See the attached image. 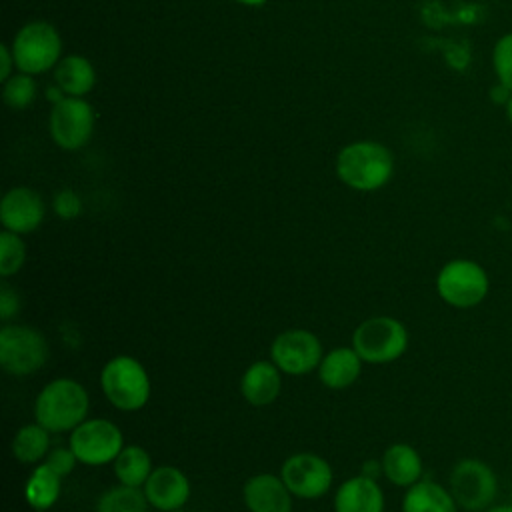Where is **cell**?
Returning <instances> with one entry per match:
<instances>
[{"mask_svg":"<svg viewBox=\"0 0 512 512\" xmlns=\"http://www.w3.org/2000/svg\"><path fill=\"white\" fill-rule=\"evenodd\" d=\"M86 388L72 378H54L42 386L34 400V418L52 434L72 432L88 416Z\"/></svg>","mask_w":512,"mask_h":512,"instance_id":"1","label":"cell"},{"mask_svg":"<svg viewBox=\"0 0 512 512\" xmlns=\"http://www.w3.org/2000/svg\"><path fill=\"white\" fill-rule=\"evenodd\" d=\"M394 172L392 152L372 140H360L344 146L336 158L338 178L352 190L374 192L388 184Z\"/></svg>","mask_w":512,"mask_h":512,"instance_id":"2","label":"cell"},{"mask_svg":"<svg viewBox=\"0 0 512 512\" xmlns=\"http://www.w3.org/2000/svg\"><path fill=\"white\" fill-rule=\"evenodd\" d=\"M100 388L106 400L122 412H136L144 408L152 392L144 364L128 354L112 356L102 366Z\"/></svg>","mask_w":512,"mask_h":512,"instance_id":"3","label":"cell"},{"mask_svg":"<svg viewBox=\"0 0 512 512\" xmlns=\"http://www.w3.org/2000/svg\"><path fill=\"white\" fill-rule=\"evenodd\" d=\"M408 340V330L398 318L372 316L356 326L352 348L366 364H390L404 356Z\"/></svg>","mask_w":512,"mask_h":512,"instance_id":"4","label":"cell"},{"mask_svg":"<svg viewBox=\"0 0 512 512\" xmlns=\"http://www.w3.org/2000/svg\"><path fill=\"white\" fill-rule=\"evenodd\" d=\"M488 290L486 270L470 258L448 260L436 276V292L452 308H474L488 296Z\"/></svg>","mask_w":512,"mask_h":512,"instance_id":"5","label":"cell"},{"mask_svg":"<svg viewBox=\"0 0 512 512\" xmlns=\"http://www.w3.org/2000/svg\"><path fill=\"white\" fill-rule=\"evenodd\" d=\"M48 340L26 324H4L0 328V366L12 376L38 372L48 360Z\"/></svg>","mask_w":512,"mask_h":512,"instance_id":"6","label":"cell"},{"mask_svg":"<svg viewBox=\"0 0 512 512\" xmlns=\"http://www.w3.org/2000/svg\"><path fill=\"white\" fill-rule=\"evenodd\" d=\"M448 490L458 508H464L466 512H484L496 500L498 480L486 462L478 458H464L452 468Z\"/></svg>","mask_w":512,"mask_h":512,"instance_id":"7","label":"cell"},{"mask_svg":"<svg viewBox=\"0 0 512 512\" xmlns=\"http://www.w3.org/2000/svg\"><path fill=\"white\" fill-rule=\"evenodd\" d=\"M62 40L48 22H28L12 42L16 68L24 74H42L60 62Z\"/></svg>","mask_w":512,"mask_h":512,"instance_id":"8","label":"cell"},{"mask_svg":"<svg viewBox=\"0 0 512 512\" xmlns=\"http://www.w3.org/2000/svg\"><path fill=\"white\" fill-rule=\"evenodd\" d=\"M68 446L80 464L104 466L116 460L124 448L122 430L108 418H86L70 432Z\"/></svg>","mask_w":512,"mask_h":512,"instance_id":"9","label":"cell"},{"mask_svg":"<svg viewBox=\"0 0 512 512\" xmlns=\"http://www.w3.org/2000/svg\"><path fill=\"white\" fill-rule=\"evenodd\" d=\"M322 358L320 338L306 328L284 330L270 344V360L288 376H304L318 370Z\"/></svg>","mask_w":512,"mask_h":512,"instance_id":"10","label":"cell"},{"mask_svg":"<svg viewBox=\"0 0 512 512\" xmlns=\"http://www.w3.org/2000/svg\"><path fill=\"white\" fill-rule=\"evenodd\" d=\"M280 478L302 500H314L324 496L334 482L332 466L326 458L314 452H296L288 456L280 466Z\"/></svg>","mask_w":512,"mask_h":512,"instance_id":"11","label":"cell"},{"mask_svg":"<svg viewBox=\"0 0 512 512\" xmlns=\"http://www.w3.org/2000/svg\"><path fill=\"white\" fill-rule=\"evenodd\" d=\"M94 120L96 114L86 100L78 96L62 98L50 112V136L60 148L78 150L90 140Z\"/></svg>","mask_w":512,"mask_h":512,"instance_id":"12","label":"cell"},{"mask_svg":"<svg viewBox=\"0 0 512 512\" xmlns=\"http://www.w3.org/2000/svg\"><path fill=\"white\" fill-rule=\"evenodd\" d=\"M46 214V206L42 196L26 186L10 188L0 202V222L4 230L16 234H30L34 232Z\"/></svg>","mask_w":512,"mask_h":512,"instance_id":"13","label":"cell"},{"mask_svg":"<svg viewBox=\"0 0 512 512\" xmlns=\"http://www.w3.org/2000/svg\"><path fill=\"white\" fill-rule=\"evenodd\" d=\"M142 488L150 506L162 512L184 508L192 492L188 476L180 468L168 464L154 468Z\"/></svg>","mask_w":512,"mask_h":512,"instance_id":"14","label":"cell"},{"mask_svg":"<svg viewBox=\"0 0 512 512\" xmlns=\"http://www.w3.org/2000/svg\"><path fill=\"white\" fill-rule=\"evenodd\" d=\"M248 512H292V492L280 476L270 472L254 474L242 488Z\"/></svg>","mask_w":512,"mask_h":512,"instance_id":"15","label":"cell"},{"mask_svg":"<svg viewBox=\"0 0 512 512\" xmlns=\"http://www.w3.org/2000/svg\"><path fill=\"white\" fill-rule=\"evenodd\" d=\"M282 390V370L272 360L252 362L240 378V394L256 408L272 404Z\"/></svg>","mask_w":512,"mask_h":512,"instance_id":"16","label":"cell"},{"mask_svg":"<svg viewBox=\"0 0 512 512\" xmlns=\"http://www.w3.org/2000/svg\"><path fill=\"white\" fill-rule=\"evenodd\" d=\"M334 512H384V492L378 480L364 474L344 480L334 494Z\"/></svg>","mask_w":512,"mask_h":512,"instance_id":"17","label":"cell"},{"mask_svg":"<svg viewBox=\"0 0 512 512\" xmlns=\"http://www.w3.org/2000/svg\"><path fill=\"white\" fill-rule=\"evenodd\" d=\"M362 364L364 360L352 346H340L324 354L318 366V378L330 390H344L360 378Z\"/></svg>","mask_w":512,"mask_h":512,"instance_id":"18","label":"cell"},{"mask_svg":"<svg viewBox=\"0 0 512 512\" xmlns=\"http://www.w3.org/2000/svg\"><path fill=\"white\" fill-rule=\"evenodd\" d=\"M382 474L384 478L400 488H410L422 480V458L418 450L406 442L390 444L382 454Z\"/></svg>","mask_w":512,"mask_h":512,"instance_id":"19","label":"cell"},{"mask_svg":"<svg viewBox=\"0 0 512 512\" xmlns=\"http://www.w3.org/2000/svg\"><path fill=\"white\" fill-rule=\"evenodd\" d=\"M458 504L448 488L434 480H418L402 498V512H456Z\"/></svg>","mask_w":512,"mask_h":512,"instance_id":"20","label":"cell"},{"mask_svg":"<svg viewBox=\"0 0 512 512\" xmlns=\"http://www.w3.org/2000/svg\"><path fill=\"white\" fill-rule=\"evenodd\" d=\"M62 492V476L56 474L46 462L36 464V468L30 472L26 486H24V496L30 508L44 512L52 508Z\"/></svg>","mask_w":512,"mask_h":512,"instance_id":"21","label":"cell"},{"mask_svg":"<svg viewBox=\"0 0 512 512\" xmlns=\"http://www.w3.org/2000/svg\"><path fill=\"white\" fill-rule=\"evenodd\" d=\"M54 78H56V84L64 90V94L78 96V98L88 94L96 84V72L92 62L78 54L62 58L56 64Z\"/></svg>","mask_w":512,"mask_h":512,"instance_id":"22","label":"cell"},{"mask_svg":"<svg viewBox=\"0 0 512 512\" xmlns=\"http://www.w3.org/2000/svg\"><path fill=\"white\" fill-rule=\"evenodd\" d=\"M50 430L42 424H24L12 438V454L22 464H40L50 452Z\"/></svg>","mask_w":512,"mask_h":512,"instance_id":"23","label":"cell"},{"mask_svg":"<svg viewBox=\"0 0 512 512\" xmlns=\"http://www.w3.org/2000/svg\"><path fill=\"white\" fill-rule=\"evenodd\" d=\"M112 466L118 482L134 488H142L154 470L150 454L138 444L124 446Z\"/></svg>","mask_w":512,"mask_h":512,"instance_id":"24","label":"cell"},{"mask_svg":"<svg viewBox=\"0 0 512 512\" xmlns=\"http://www.w3.org/2000/svg\"><path fill=\"white\" fill-rule=\"evenodd\" d=\"M148 504L144 490L118 484L100 494L96 512H148Z\"/></svg>","mask_w":512,"mask_h":512,"instance_id":"25","label":"cell"},{"mask_svg":"<svg viewBox=\"0 0 512 512\" xmlns=\"http://www.w3.org/2000/svg\"><path fill=\"white\" fill-rule=\"evenodd\" d=\"M26 262V244L20 234L2 230L0 232V276L8 278L22 270Z\"/></svg>","mask_w":512,"mask_h":512,"instance_id":"26","label":"cell"},{"mask_svg":"<svg viewBox=\"0 0 512 512\" xmlns=\"http://www.w3.org/2000/svg\"><path fill=\"white\" fill-rule=\"evenodd\" d=\"M34 96H36V84L30 78V74H16L4 82L2 98L14 110H22L30 106L34 102Z\"/></svg>","mask_w":512,"mask_h":512,"instance_id":"27","label":"cell"},{"mask_svg":"<svg viewBox=\"0 0 512 512\" xmlns=\"http://www.w3.org/2000/svg\"><path fill=\"white\" fill-rule=\"evenodd\" d=\"M492 68L496 80L512 90V32L500 36L492 48Z\"/></svg>","mask_w":512,"mask_h":512,"instance_id":"28","label":"cell"},{"mask_svg":"<svg viewBox=\"0 0 512 512\" xmlns=\"http://www.w3.org/2000/svg\"><path fill=\"white\" fill-rule=\"evenodd\" d=\"M52 208H54V212H56L58 218H62V220H74V218H78L80 212H82V200H80V196H78L74 190L64 188V190H60V192L54 196Z\"/></svg>","mask_w":512,"mask_h":512,"instance_id":"29","label":"cell"},{"mask_svg":"<svg viewBox=\"0 0 512 512\" xmlns=\"http://www.w3.org/2000/svg\"><path fill=\"white\" fill-rule=\"evenodd\" d=\"M56 474H60L62 478L70 476L78 464V458L74 454V450L70 446H58L52 448L44 460Z\"/></svg>","mask_w":512,"mask_h":512,"instance_id":"30","label":"cell"},{"mask_svg":"<svg viewBox=\"0 0 512 512\" xmlns=\"http://www.w3.org/2000/svg\"><path fill=\"white\" fill-rule=\"evenodd\" d=\"M18 308H20V300H18L16 290H12L8 284H2L0 286V318H2V322L6 324L12 316H16Z\"/></svg>","mask_w":512,"mask_h":512,"instance_id":"31","label":"cell"},{"mask_svg":"<svg viewBox=\"0 0 512 512\" xmlns=\"http://www.w3.org/2000/svg\"><path fill=\"white\" fill-rule=\"evenodd\" d=\"M16 66V60H14V54H12V48H8L6 44L0 46V80L6 82L10 76H12V68Z\"/></svg>","mask_w":512,"mask_h":512,"instance_id":"32","label":"cell"},{"mask_svg":"<svg viewBox=\"0 0 512 512\" xmlns=\"http://www.w3.org/2000/svg\"><path fill=\"white\" fill-rule=\"evenodd\" d=\"M360 474L376 480L382 474V460H368V462H364L362 468H360Z\"/></svg>","mask_w":512,"mask_h":512,"instance_id":"33","label":"cell"},{"mask_svg":"<svg viewBox=\"0 0 512 512\" xmlns=\"http://www.w3.org/2000/svg\"><path fill=\"white\" fill-rule=\"evenodd\" d=\"M484 512H512V504H498V506H490Z\"/></svg>","mask_w":512,"mask_h":512,"instance_id":"34","label":"cell"},{"mask_svg":"<svg viewBox=\"0 0 512 512\" xmlns=\"http://www.w3.org/2000/svg\"><path fill=\"white\" fill-rule=\"evenodd\" d=\"M236 2H240V4H246V6H260V4H264L266 0H236Z\"/></svg>","mask_w":512,"mask_h":512,"instance_id":"35","label":"cell"},{"mask_svg":"<svg viewBox=\"0 0 512 512\" xmlns=\"http://www.w3.org/2000/svg\"><path fill=\"white\" fill-rule=\"evenodd\" d=\"M506 116H508V122H510V126H512V96H510V100H508V104H506Z\"/></svg>","mask_w":512,"mask_h":512,"instance_id":"36","label":"cell"},{"mask_svg":"<svg viewBox=\"0 0 512 512\" xmlns=\"http://www.w3.org/2000/svg\"><path fill=\"white\" fill-rule=\"evenodd\" d=\"M170 512H186L184 508H178V510H170Z\"/></svg>","mask_w":512,"mask_h":512,"instance_id":"37","label":"cell"},{"mask_svg":"<svg viewBox=\"0 0 512 512\" xmlns=\"http://www.w3.org/2000/svg\"><path fill=\"white\" fill-rule=\"evenodd\" d=\"M510 504H512V494H510Z\"/></svg>","mask_w":512,"mask_h":512,"instance_id":"38","label":"cell"}]
</instances>
